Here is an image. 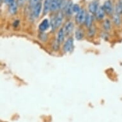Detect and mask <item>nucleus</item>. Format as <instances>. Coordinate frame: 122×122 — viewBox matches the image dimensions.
<instances>
[{
	"label": "nucleus",
	"instance_id": "nucleus-4",
	"mask_svg": "<svg viewBox=\"0 0 122 122\" xmlns=\"http://www.w3.org/2000/svg\"><path fill=\"white\" fill-rule=\"evenodd\" d=\"M73 47H74V40L72 38H69L67 39L65 44H64L63 49L65 52H70L72 50Z\"/></svg>",
	"mask_w": 122,
	"mask_h": 122
},
{
	"label": "nucleus",
	"instance_id": "nucleus-13",
	"mask_svg": "<svg viewBox=\"0 0 122 122\" xmlns=\"http://www.w3.org/2000/svg\"><path fill=\"white\" fill-rule=\"evenodd\" d=\"M85 24L87 28H90L92 27V25L93 22V17L92 15H91L90 14H87L86 15V19H85Z\"/></svg>",
	"mask_w": 122,
	"mask_h": 122
},
{
	"label": "nucleus",
	"instance_id": "nucleus-25",
	"mask_svg": "<svg viewBox=\"0 0 122 122\" xmlns=\"http://www.w3.org/2000/svg\"></svg>",
	"mask_w": 122,
	"mask_h": 122
},
{
	"label": "nucleus",
	"instance_id": "nucleus-6",
	"mask_svg": "<svg viewBox=\"0 0 122 122\" xmlns=\"http://www.w3.org/2000/svg\"><path fill=\"white\" fill-rule=\"evenodd\" d=\"M98 8V1H93L91 2L88 6V9L90 13L92 14H96Z\"/></svg>",
	"mask_w": 122,
	"mask_h": 122
},
{
	"label": "nucleus",
	"instance_id": "nucleus-7",
	"mask_svg": "<svg viewBox=\"0 0 122 122\" xmlns=\"http://www.w3.org/2000/svg\"><path fill=\"white\" fill-rule=\"evenodd\" d=\"M62 0H52L51 1V10L52 11H56L59 8H61Z\"/></svg>",
	"mask_w": 122,
	"mask_h": 122
},
{
	"label": "nucleus",
	"instance_id": "nucleus-17",
	"mask_svg": "<svg viewBox=\"0 0 122 122\" xmlns=\"http://www.w3.org/2000/svg\"><path fill=\"white\" fill-rule=\"evenodd\" d=\"M122 12V0H119L116 6V13L120 14Z\"/></svg>",
	"mask_w": 122,
	"mask_h": 122
},
{
	"label": "nucleus",
	"instance_id": "nucleus-18",
	"mask_svg": "<svg viewBox=\"0 0 122 122\" xmlns=\"http://www.w3.org/2000/svg\"><path fill=\"white\" fill-rule=\"evenodd\" d=\"M76 38L77 39V40H81L82 38H83V36H84V34H83V32L81 30H77L76 31Z\"/></svg>",
	"mask_w": 122,
	"mask_h": 122
},
{
	"label": "nucleus",
	"instance_id": "nucleus-19",
	"mask_svg": "<svg viewBox=\"0 0 122 122\" xmlns=\"http://www.w3.org/2000/svg\"><path fill=\"white\" fill-rule=\"evenodd\" d=\"M103 27H104V30L106 31H109L111 29V22L110 20L108 19H106L104 22L103 24Z\"/></svg>",
	"mask_w": 122,
	"mask_h": 122
},
{
	"label": "nucleus",
	"instance_id": "nucleus-5",
	"mask_svg": "<svg viewBox=\"0 0 122 122\" xmlns=\"http://www.w3.org/2000/svg\"><path fill=\"white\" fill-rule=\"evenodd\" d=\"M74 23L72 21H68V22H66L65 26L63 28L65 33L66 36H68L70 34H71V33L72 32V31L74 30Z\"/></svg>",
	"mask_w": 122,
	"mask_h": 122
},
{
	"label": "nucleus",
	"instance_id": "nucleus-10",
	"mask_svg": "<svg viewBox=\"0 0 122 122\" xmlns=\"http://www.w3.org/2000/svg\"><path fill=\"white\" fill-rule=\"evenodd\" d=\"M33 15H34L35 17H38L39 15H40V12L42 11V3H39L36 6H35L33 8Z\"/></svg>",
	"mask_w": 122,
	"mask_h": 122
},
{
	"label": "nucleus",
	"instance_id": "nucleus-9",
	"mask_svg": "<svg viewBox=\"0 0 122 122\" xmlns=\"http://www.w3.org/2000/svg\"><path fill=\"white\" fill-rule=\"evenodd\" d=\"M65 33L64 30L63 28L60 29V31L58 33V36H57V41L60 44L63 42L65 39Z\"/></svg>",
	"mask_w": 122,
	"mask_h": 122
},
{
	"label": "nucleus",
	"instance_id": "nucleus-23",
	"mask_svg": "<svg viewBox=\"0 0 122 122\" xmlns=\"http://www.w3.org/2000/svg\"><path fill=\"white\" fill-rule=\"evenodd\" d=\"M5 2L8 5L12 4V3L15 2V0H5Z\"/></svg>",
	"mask_w": 122,
	"mask_h": 122
},
{
	"label": "nucleus",
	"instance_id": "nucleus-8",
	"mask_svg": "<svg viewBox=\"0 0 122 122\" xmlns=\"http://www.w3.org/2000/svg\"><path fill=\"white\" fill-rule=\"evenodd\" d=\"M39 30L41 31H46L49 28V20L46 19H44L42 20L41 23L39 24Z\"/></svg>",
	"mask_w": 122,
	"mask_h": 122
},
{
	"label": "nucleus",
	"instance_id": "nucleus-11",
	"mask_svg": "<svg viewBox=\"0 0 122 122\" xmlns=\"http://www.w3.org/2000/svg\"><path fill=\"white\" fill-rule=\"evenodd\" d=\"M105 13H106V12H105V10H104L103 6H102V7H99L96 12V17L97 18V19H98V20H101V19H102L104 18V16H105Z\"/></svg>",
	"mask_w": 122,
	"mask_h": 122
},
{
	"label": "nucleus",
	"instance_id": "nucleus-21",
	"mask_svg": "<svg viewBox=\"0 0 122 122\" xmlns=\"http://www.w3.org/2000/svg\"><path fill=\"white\" fill-rule=\"evenodd\" d=\"M81 10L80 8V6L79 5L77 4H76V5H73V12H76V13H78L80 10Z\"/></svg>",
	"mask_w": 122,
	"mask_h": 122
},
{
	"label": "nucleus",
	"instance_id": "nucleus-2",
	"mask_svg": "<svg viewBox=\"0 0 122 122\" xmlns=\"http://www.w3.org/2000/svg\"><path fill=\"white\" fill-rule=\"evenodd\" d=\"M86 17V13L84 12V10L81 9L78 13H77V15H76V22H77L78 24H82L85 21Z\"/></svg>",
	"mask_w": 122,
	"mask_h": 122
},
{
	"label": "nucleus",
	"instance_id": "nucleus-15",
	"mask_svg": "<svg viewBox=\"0 0 122 122\" xmlns=\"http://www.w3.org/2000/svg\"><path fill=\"white\" fill-rule=\"evenodd\" d=\"M73 5H74L72 4V2H69L68 5L65 8V12H66V15H68V16H70L72 14V13L74 12H73Z\"/></svg>",
	"mask_w": 122,
	"mask_h": 122
},
{
	"label": "nucleus",
	"instance_id": "nucleus-16",
	"mask_svg": "<svg viewBox=\"0 0 122 122\" xmlns=\"http://www.w3.org/2000/svg\"><path fill=\"white\" fill-rule=\"evenodd\" d=\"M113 22L116 26H120L121 24V19L118 14H115L113 16Z\"/></svg>",
	"mask_w": 122,
	"mask_h": 122
},
{
	"label": "nucleus",
	"instance_id": "nucleus-12",
	"mask_svg": "<svg viewBox=\"0 0 122 122\" xmlns=\"http://www.w3.org/2000/svg\"><path fill=\"white\" fill-rule=\"evenodd\" d=\"M51 1L52 0H45L44 3V14H47L51 10Z\"/></svg>",
	"mask_w": 122,
	"mask_h": 122
},
{
	"label": "nucleus",
	"instance_id": "nucleus-3",
	"mask_svg": "<svg viewBox=\"0 0 122 122\" xmlns=\"http://www.w3.org/2000/svg\"><path fill=\"white\" fill-rule=\"evenodd\" d=\"M103 8H104L105 12L106 14L111 15L112 14L113 12V6H112V3L111 1L110 0H107L105 1L104 5H103Z\"/></svg>",
	"mask_w": 122,
	"mask_h": 122
},
{
	"label": "nucleus",
	"instance_id": "nucleus-1",
	"mask_svg": "<svg viewBox=\"0 0 122 122\" xmlns=\"http://www.w3.org/2000/svg\"><path fill=\"white\" fill-rule=\"evenodd\" d=\"M63 14L60 13L56 17H54V19H52L51 21V27L52 30H56L61 26L63 21Z\"/></svg>",
	"mask_w": 122,
	"mask_h": 122
},
{
	"label": "nucleus",
	"instance_id": "nucleus-24",
	"mask_svg": "<svg viewBox=\"0 0 122 122\" xmlns=\"http://www.w3.org/2000/svg\"><path fill=\"white\" fill-rule=\"evenodd\" d=\"M19 1H22V0H19Z\"/></svg>",
	"mask_w": 122,
	"mask_h": 122
},
{
	"label": "nucleus",
	"instance_id": "nucleus-14",
	"mask_svg": "<svg viewBox=\"0 0 122 122\" xmlns=\"http://www.w3.org/2000/svg\"><path fill=\"white\" fill-rule=\"evenodd\" d=\"M17 11V5L15 2L12 3V4L9 5V12L11 14L14 15Z\"/></svg>",
	"mask_w": 122,
	"mask_h": 122
},
{
	"label": "nucleus",
	"instance_id": "nucleus-22",
	"mask_svg": "<svg viewBox=\"0 0 122 122\" xmlns=\"http://www.w3.org/2000/svg\"><path fill=\"white\" fill-rule=\"evenodd\" d=\"M95 33V29L93 28H90V31H89V32H88V35L89 36H92L94 35Z\"/></svg>",
	"mask_w": 122,
	"mask_h": 122
},
{
	"label": "nucleus",
	"instance_id": "nucleus-20",
	"mask_svg": "<svg viewBox=\"0 0 122 122\" xmlns=\"http://www.w3.org/2000/svg\"><path fill=\"white\" fill-rule=\"evenodd\" d=\"M39 1H40V0H30V6H31V8L33 9L35 6H36L40 3Z\"/></svg>",
	"mask_w": 122,
	"mask_h": 122
}]
</instances>
